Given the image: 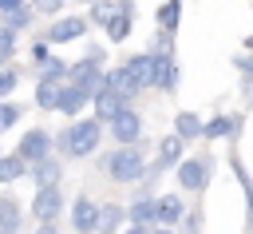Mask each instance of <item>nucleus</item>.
I'll return each instance as SVG.
<instances>
[{
  "label": "nucleus",
  "instance_id": "obj_1",
  "mask_svg": "<svg viewBox=\"0 0 253 234\" xmlns=\"http://www.w3.org/2000/svg\"><path fill=\"white\" fill-rule=\"evenodd\" d=\"M99 143H103V123H99V119H75L71 127H63V131L55 135L59 155H71V159H87V155H95Z\"/></svg>",
  "mask_w": 253,
  "mask_h": 234
},
{
  "label": "nucleus",
  "instance_id": "obj_2",
  "mask_svg": "<svg viewBox=\"0 0 253 234\" xmlns=\"http://www.w3.org/2000/svg\"><path fill=\"white\" fill-rule=\"evenodd\" d=\"M146 151L142 147H115L107 159H103V171L115 178V182H138L146 175Z\"/></svg>",
  "mask_w": 253,
  "mask_h": 234
},
{
  "label": "nucleus",
  "instance_id": "obj_3",
  "mask_svg": "<svg viewBox=\"0 0 253 234\" xmlns=\"http://www.w3.org/2000/svg\"><path fill=\"white\" fill-rule=\"evenodd\" d=\"M210 175H213V159L210 155H194V159H182L174 167V178H178L182 190H206Z\"/></svg>",
  "mask_w": 253,
  "mask_h": 234
},
{
  "label": "nucleus",
  "instance_id": "obj_4",
  "mask_svg": "<svg viewBox=\"0 0 253 234\" xmlns=\"http://www.w3.org/2000/svg\"><path fill=\"white\" fill-rule=\"evenodd\" d=\"M51 147H55V135H47V127H32V131H24V139L16 143V155H20L28 167H36V163L51 159Z\"/></svg>",
  "mask_w": 253,
  "mask_h": 234
},
{
  "label": "nucleus",
  "instance_id": "obj_5",
  "mask_svg": "<svg viewBox=\"0 0 253 234\" xmlns=\"http://www.w3.org/2000/svg\"><path fill=\"white\" fill-rule=\"evenodd\" d=\"M111 139H115L119 147H134V143L142 139V111L126 107L123 115H115V119H111Z\"/></svg>",
  "mask_w": 253,
  "mask_h": 234
},
{
  "label": "nucleus",
  "instance_id": "obj_6",
  "mask_svg": "<svg viewBox=\"0 0 253 234\" xmlns=\"http://www.w3.org/2000/svg\"><path fill=\"white\" fill-rule=\"evenodd\" d=\"M87 28H91L87 16H63V20H51L40 40H47V44H71V40H79Z\"/></svg>",
  "mask_w": 253,
  "mask_h": 234
},
{
  "label": "nucleus",
  "instance_id": "obj_7",
  "mask_svg": "<svg viewBox=\"0 0 253 234\" xmlns=\"http://www.w3.org/2000/svg\"><path fill=\"white\" fill-rule=\"evenodd\" d=\"M47 48H51L47 40H36V44H32V59H36V67H40V79H63L71 67H67L55 52H47Z\"/></svg>",
  "mask_w": 253,
  "mask_h": 234
},
{
  "label": "nucleus",
  "instance_id": "obj_8",
  "mask_svg": "<svg viewBox=\"0 0 253 234\" xmlns=\"http://www.w3.org/2000/svg\"><path fill=\"white\" fill-rule=\"evenodd\" d=\"M103 63H91V59H79V63H71V71H67V79L75 83V87H83V91H91V95H99L103 91Z\"/></svg>",
  "mask_w": 253,
  "mask_h": 234
},
{
  "label": "nucleus",
  "instance_id": "obj_9",
  "mask_svg": "<svg viewBox=\"0 0 253 234\" xmlns=\"http://www.w3.org/2000/svg\"><path fill=\"white\" fill-rule=\"evenodd\" d=\"M103 87H107V91H115V95H123L126 103H130V99H134V95L142 91V83H138V79L130 75V67H126V63L111 67V71L103 75Z\"/></svg>",
  "mask_w": 253,
  "mask_h": 234
},
{
  "label": "nucleus",
  "instance_id": "obj_10",
  "mask_svg": "<svg viewBox=\"0 0 253 234\" xmlns=\"http://www.w3.org/2000/svg\"><path fill=\"white\" fill-rule=\"evenodd\" d=\"M59 210H63V194H59V186H43V190H36V198H32V214H36L40 222H55Z\"/></svg>",
  "mask_w": 253,
  "mask_h": 234
},
{
  "label": "nucleus",
  "instance_id": "obj_11",
  "mask_svg": "<svg viewBox=\"0 0 253 234\" xmlns=\"http://www.w3.org/2000/svg\"><path fill=\"white\" fill-rule=\"evenodd\" d=\"M150 87H158V91H178V63H174L170 52H154V79H150Z\"/></svg>",
  "mask_w": 253,
  "mask_h": 234
},
{
  "label": "nucleus",
  "instance_id": "obj_12",
  "mask_svg": "<svg viewBox=\"0 0 253 234\" xmlns=\"http://www.w3.org/2000/svg\"><path fill=\"white\" fill-rule=\"evenodd\" d=\"M71 226H75V234H95V226H99V206H95L87 194H79V198L71 202Z\"/></svg>",
  "mask_w": 253,
  "mask_h": 234
},
{
  "label": "nucleus",
  "instance_id": "obj_13",
  "mask_svg": "<svg viewBox=\"0 0 253 234\" xmlns=\"http://www.w3.org/2000/svg\"><path fill=\"white\" fill-rule=\"evenodd\" d=\"M91 103H95V119H99V123H111L115 115H123V111L130 107L123 95H115V91H107V87H103V91H99Z\"/></svg>",
  "mask_w": 253,
  "mask_h": 234
},
{
  "label": "nucleus",
  "instance_id": "obj_14",
  "mask_svg": "<svg viewBox=\"0 0 253 234\" xmlns=\"http://www.w3.org/2000/svg\"><path fill=\"white\" fill-rule=\"evenodd\" d=\"M24 226V210L16 194H0V234H20Z\"/></svg>",
  "mask_w": 253,
  "mask_h": 234
},
{
  "label": "nucleus",
  "instance_id": "obj_15",
  "mask_svg": "<svg viewBox=\"0 0 253 234\" xmlns=\"http://www.w3.org/2000/svg\"><path fill=\"white\" fill-rule=\"evenodd\" d=\"M130 20H134V4H130V0H119V16L107 24V40H111V44H123V40L130 36V28H134Z\"/></svg>",
  "mask_w": 253,
  "mask_h": 234
},
{
  "label": "nucleus",
  "instance_id": "obj_16",
  "mask_svg": "<svg viewBox=\"0 0 253 234\" xmlns=\"http://www.w3.org/2000/svg\"><path fill=\"white\" fill-rule=\"evenodd\" d=\"M28 175H32V182H36V190H43V186H59V178H63V163L51 155V159L36 163Z\"/></svg>",
  "mask_w": 253,
  "mask_h": 234
},
{
  "label": "nucleus",
  "instance_id": "obj_17",
  "mask_svg": "<svg viewBox=\"0 0 253 234\" xmlns=\"http://www.w3.org/2000/svg\"><path fill=\"white\" fill-rule=\"evenodd\" d=\"M126 218H130V226H154L158 222V198H134L130 202V210H126Z\"/></svg>",
  "mask_w": 253,
  "mask_h": 234
},
{
  "label": "nucleus",
  "instance_id": "obj_18",
  "mask_svg": "<svg viewBox=\"0 0 253 234\" xmlns=\"http://www.w3.org/2000/svg\"><path fill=\"white\" fill-rule=\"evenodd\" d=\"M63 79H40L36 83V107H43V111H55L59 107V95H63Z\"/></svg>",
  "mask_w": 253,
  "mask_h": 234
},
{
  "label": "nucleus",
  "instance_id": "obj_19",
  "mask_svg": "<svg viewBox=\"0 0 253 234\" xmlns=\"http://www.w3.org/2000/svg\"><path fill=\"white\" fill-rule=\"evenodd\" d=\"M91 99H95L91 91H83V87L67 83V87H63V95H59V107H55V111H63V115H79V111H83Z\"/></svg>",
  "mask_w": 253,
  "mask_h": 234
},
{
  "label": "nucleus",
  "instance_id": "obj_20",
  "mask_svg": "<svg viewBox=\"0 0 253 234\" xmlns=\"http://www.w3.org/2000/svg\"><path fill=\"white\" fill-rule=\"evenodd\" d=\"M182 218H186V202H182L178 194H162V198H158V222L174 230Z\"/></svg>",
  "mask_w": 253,
  "mask_h": 234
},
{
  "label": "nucleus",
  "instance_id": "obj_21",
  "mask_svg": "<svg viewBox=\"0 0 253 234\" xmlns=\"http://www.w3.org/2000/svg\"><path fill=\"white\" fill-rule=\"evenodd\" d=\"M202 131H206V123L198 119V111H178L174 115V135L178 139L190 143V139H202Z\"/></svg>",
  "mask_w": 253,
  "mask_h": 234
},
{
  "label": "nucleus",
  "instance_id": "obj_22",
  "mask_svg": "<svg viewBox=\"0 0 253 234\" xmlns=\"http://www.w3.org/2000/svg\"><path fill=\"white\" fill-rule=\"evenodd\" d=\"M126 67H130V75L142 83V87H150V79H154V52H142V56H130L126 59Z\"/></svg>",
  "mask_w": 253,
  "mask_h": 234
},
{
  "label": "nucleus",
  "instance_id": "obj_23",
  "mask_svg": "<svg viewBox=\"0 0 253 234\" xmlns=\"http://www.w3.org/2000/svg\"><path fill=\"white\" fill-rule=\"evenodd\" d=\"M28 175V163L12 151V155H0V186H8V182H16V178H24Z\"/></svg>",
  "mask_w": 253,
  "mask_h": 234
},
{
  "label": "nucleus",
  "instance_id": "obj_24",
  "mask_svg": "<svg viewBox=\"0 0 253 234\" xmlns=\"http://www.w3.org/2000/svg\"><path fill=\"white\" fill-rule=\"evenodd\" d=\"M154 20H158L162 32H178V24H182V0H166V4L154 12Z\"/></svg>",
  "mask_w": 253,
  "mask_h": 234
},
{
  "label": "nucleus",
  "instance_id": "obj_25",
  "mask_svg": "<svg viewBox=\"0 0 253 234\" xmlns=\"http://www.w3.org/2000/svg\"><path fill=\"white\" fill-rule=\"evenodd\" d=\"M123 218H126V210H123L119 202H107V206H99V226H95V230H99V234H115Z\"/></svg>",
  "mask_w": 253,
  "mask_h": 234
},
{
  "label": "nucleus",
  "instance_id": "obj_26",
  "mask_svg": "<svg viewBox=\"0 0 253 234\" xmlns=\"http://www.w3.org/2000/svg\"><path fill=\"white\" fill-rule=\"evenodd\" d=\"M115 16H119V4H115V0H95V4H91V16H87V20H91V24H99V28L107 32V24H111Z\"/></svg>",
  "mask_w": 253,
  "mask_h": 234
},
{
  "label": "nucleus",
  "instance_id": "obj_27",
  "mask_svg": "<svg viewBox=\"0 0 253 234\" xmlns=\"http://www.w3.org/2000/svg\"><path fill=\"white\" fill-rule=\"evenodd\" d=\"M229 167H233V175H237V182H241V190H245V206H249V218H253V178H249L245 163L237 159V151L229 155Z\"/></svg>",
  "mask_w": 253,
  "mask_h": 234
},
{
  "label": "nucleus",
  "instance_id": "obj_28",
  "mask_svg": "<svg viewBox=\"0 0 253 234\" xmlns=\"http://www.w3.org/2000/svg\"><path fill=\"white\" fill-rule=\"evenodd\" d=\"M32 16H36V8H16V12H8V16H4V28L20 36V32H28V28H32Z\"/></svg>",
  "mask_w": 253,
  "mask_h": 234
},
{
  "label": "nucleus",
  "instance_id": "obj_29",
  "mask_svg": "<svg viewBox=\"0 0 253 234\" xmlns=\"http://www.w3.org/2000/svg\"><path fill=\"white\" fill-rule=\"evenodd\" d=\"M20 115H24V107H20V103H12V99H4V103H0V131L16 127V123H20Z\"/></svg>",
  "mask_w": 253,
  "mask_h": 234
},
{
  "label": "nucleus",
  "instance_id": "obj_30",
  "mask_svg": "<svg viewBox=\"0 0 253 234\" xmlns=\"http://www.w3.org/2000/svg\"><path fill=\"white\" fill-rule=\"evenodd\" d=\"M12 56H16V32L0 28V63H8Z\"/></svg>",
  "mask_w": 253,
  "mask_h": 234
},
{
  "label": "nucleus",
  "instance_id": "obj_31",
  "mask_svg": "<svg viewBox=\"0 0 253 234\" xmlns=\"http://www.w3.org/2000/svg\"><path fill=\"white\" fill-rule=\"evenodd\" d=\"M16 79H20V75H16V67H4V71H0V103H4L8 95H12V87H16Z\"/></svg>",
  "mask_w": 253,
  "mask_h": 234
},
{
  "label": "nucleus",
  "instance_id": "obj_32",
  "mask_svg": "<svg viewBox=\"0 0 253 234\" xmlns=\"http://www.w3.org/2000/svg\"><path fill=\"white\" fill-rule=\"evenodd\" d=\"M233 67H237V71H245V75H249V83H253V52H237V56H233Z\"/></svg>",
  "mask_w": 253,
  "mask_h": 234
},
{
  "label": "nucleus",
  "instance_id": "obj_33",
  "mask_svg": "<svg viewBox=\"0 0 253 234\" xmlns=\"http://www.w3.org/2000/svg\"><path fill=\"white\" fill-rule=\"evenodd\" d=\"M63 4H67V0H32V8H36L40 16H55Z\"/></svg>",
  "mask_w": 253,
  "mask_h": 234
},
{
  "label": "nucleus",
  "instance_id": "obj_34",
  "mask_svg": "<svg viewBox=\"0 0 253 234\" xmlns=\"http://www.w3.org/2000/svg\"><path fill=\"white\" fill-rule=\"evenodd\" d=\"M16 8H24V0H0V16H8V12H16Z\"/></svg>",
  "mask_w": 253,
  "mask_h": 234
},
{
  "label": "nucleus",
  "instance_id": "obj_35",
  "mask_svg": "<svg viewBox=\"0 0 253 234\" xmlns=\"http://www.w3.org/2000/svg\"><path fill=\"white\" fill-rule=\"evenodd\" d=\"M36 234H59V230H55V222H40V230H36Z\"/></svg>",
  "mask_w": 253,
  "mask_h": 234
},
{
  "label": "nucleus",
  "instance_id": "obj_36",
  "mask_svg": "<svg viewBox=\"0 0 253 234\" xmlns=\"http://www.w3.org/2000/svg\"><path fill=\"white\" fill-rule=\"evenodd\" d=\"M126 234H150V230H146V226H130Z\"/></svg>",
  "mask_w": 253,
  "mask_h": 234
},
{
  "label": "nucleus",
  "instance_id": "obj_37",
  "mask_svg": "<svg viewBox=\"0 0 253 234\" xmlns=\"http://www.w3.org/2000/svg\"><path fill=\"white\" fill-rule=\"evenodd\" d=\"M150 234H178V230H170V226H158V230H150Z\"/></svg>",
  "mask_w": 253,
  "mask_h": 234
},
{
  "label": "nucleus",
  "instance_id": "obj_38",
  "mask_svg": "<svg viewBox=\"0 0 253 234\" xmlns=\"http://www.w3.org/2000/svg\"><path fill=\"white\" fill-rule=\"evenodd\" d=\"M79 4H95V0H79Z\"/></svg>",
  "mask_w": 253,
  "mask_h": 234
},
{
  "label": "nucleus",
  "instance_id": "obj_39",
  "mask_svg": "<svg viewBox=\"0 0 253 234\" xmlns=\"http://www.w3.org/2000/svg\"><path fill=\"white\" fill-rule=\"evenodd\" d=\"M249 95H253V83H249Z\"/></svg>",
  "mask_w": 253,
  "mask_h": 234
}]
</instances>
